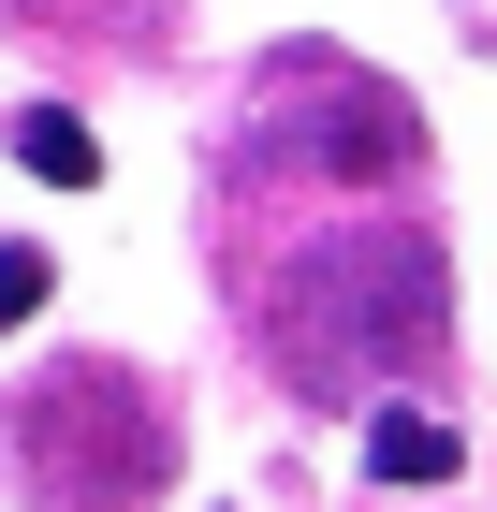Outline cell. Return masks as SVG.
Instances as JSON below:
<instances>
[{
  "label": "cell",
  "mask_w": 497,
  "mask_h": 512,
  "mask_svg": "<svg viewBox=\"0 0 497 512\" xmlns=\"http://www.w3.org/2000/svg\"><path fill=\"white\" fill-rule=\"evenodd\" d=\"M264 352L307 410H366L395 366L454 352V249L424 220H351V235L293 249V278L264 293Z\"/></svg>",
  "instance_id": "obj_1"
},
{
  "label": "cell",
  "mask_w": 497,
  "mask_h": 512,
  "mask_svg": "<svg viewBox=\"0 0 497 512\" xmlns=\"http://www.w3.org/2000/svg\"><path fill=\"white\" fill-rule=\"evenodd\" d=\"M454 469H468V439L439 425V410H410V395L366 410V483H454Z\"/></svg>",
  "instance_id": "obj_4"
},
{
  "label": "cell",
  "mask_w": 497,
  "mask_h": 512,
  "mask_svg": "<svg viewBox=\"0 0 497 512\" xmlns=\"http://www.w3.org/2000/svg\"><path fill=\"white\" fill-rule=\"evenodd\" d=\"M249 147L307 191H395L424 176V103L395 74H366L351 44H278L264 59V103H249Z\"/></svg>",
  "instance_id": "obj_3"
},
{
  "label": "cell",
  "mask_w": 497,
  "mask_h": 512,
  "mask_svg": "<svg viewBox=\"0 0 497 512\" xmlns=\"http://www.w3.org/2000/svg\"><path fill=\"white\" fill-rule=\"evenodd\" d=\"M15 483L30 512H147L176 483V395L117 352H59L15 395Z\"/></svg>",
  "instance_id": "obj_2"
},
{
  "label": "cell",
  "mask_w": 497,
  "mask_h": 512,
  "mask_svg": "<svg viewBox=\"0 0 497 512\" xmlns=\"http://www.w3.org/2000/svg\"><path fill=\"white\" fill-rule=\"evenodd\" d=\"M15 161L59 176V191H88V176H103V132H88L74 103H30V118H15Z\"/></svg>",
  "instance_id": "obj_5"
},
{
  "label": "cell",
  "mask_w": 497,
  "mask_h": 512,
  "mask_svg": "<svg viewBox=\"0 0 497 512\" xmlns=\"http://www.w3.org/2000/svg\"><path fill=\"white\" fill-rule=\"evenodd\" d=\"M44 308V249H0V322H30Z\"/></svg>",
  "instance_id": "obj_6"
}]
</instances>
